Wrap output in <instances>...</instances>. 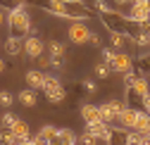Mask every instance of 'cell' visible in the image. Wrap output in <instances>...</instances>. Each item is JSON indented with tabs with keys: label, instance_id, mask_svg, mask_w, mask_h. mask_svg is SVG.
I'll use <instances>...</instances> for the list:
<instances>
[{
	"label": "cell",
	"instance_id": "obj_1",
	"mask_svg": "<svg viewBox=\"0 0 150 145\" xmlns=\"http://www.w3.org/2000/svg\"><path fill=\"white\" fill-rule=\"evenodd\" d=\"M48 12L57 17H69V19H76V22H83L91 17V10L83 7L81 3H62V0H52L48 5Z\"/></svg>",
	"mask_w": 150,
	"mask_h": 145
},
{
	"label": "cell",
	"instance_id": "obj_2",
	"mask_svg": "<svg viewBox=\"0 0 150 145\" xmlns=\"http://www.w3.org/2000/svg\"><path fill=\"white\" fill-rule=\"evenodd\" d=\"M7 26L14 31V33H29L31 31V17L29 12L22 7V5H17L7 12Z\"/></svg>",
	"mask_w": 150,
	"mask_h": 145
},
{
	"label": "cell",
	"instance_id": "obj_3",
	"mask_svg": "<svg viewBox=\"0 0 150 145\" xmlns=\"http://www.w3.org/2000/svg\"><path fill=\"white\" fill-rule=\"evenodd\" d=\"M129 17L136 24H150V0H134Z\"/></svg>",
	"mask_w": 150,
	"mask_h": 145
},
{
	"label": "cell",
	"instance_id": "obj_4",
	"mask_svg": "<svg viewBox=\"0 0 150 145\" xmlns=\"http://www.w3.org/2000/svg\"><path fill=\"white\" fill-rule=\"evenodd\" d=\"M100 110H103V119H105V124H110V121H119L122 114L126 112V107H124L119 100H107V102L100 105Z\"/></svg>",
	"mask_w": 150,
	"mask_h": 145
},
{
	"label": "cell",
	"instance_id": "obj_5",
	"mask_svg": "<svg viewBox=\"0 0 150 145\" xmlns=\"http://www.w3.org/2000/svg\"><path fill=\"white\" fill-rule=\"evenodd\" d=\"M43 93H45V98L50 100V102H62L64 100V88H62V83H60V79H55V76H48V81H45V88H43Z\"/></svg>",
	"mask_w": 150,
	"mask_h": 145
},
{
	"label": "cell",
	"instance_id": "obj_6",
	"mask_svg": "<svg viewBox=\"0 0 150 145\" xmlns=\"http://www.w3.org/2000/svg\"><path fill=\"white\" fill-rule=\"evenodd\" d=\"M67 33H69V43H74V45H83L91 41V31L83 22H74Z\"/></svg>",
	"mask_w": 150,
	"mask_h": 145
},
{
	"label": "cell",
	"instance_id": "obj_7",
	"mask_svg": "<svg viewBox=\"0 0 150 145\" xmlns=\"http://www.w3.org/2000/svg\"><path fill=\"white\" fill-rule=\"evenodd\" d=\"M48 50V45L41 41V38H33V36H26V41H24V52H26V57H43V52Z\"/></svg>",
	"mask_w": 150,
	"mask_h": 145
},
{
	"label": "cell",
	"instance_id": "obj_8",
	"mask_svg": "<svg viewBox=\"0 0 150 145\" xmlns=\"http://www.w3.org/2000/svg\"><path fill=\"white\" fill-rule=\"evenodd\" d=\"M45 81H48V74H43V71H38V69H29V71H26V83H29V88L43 90V88H45Z\"/></svg>",
	"mask_w": 150,
	"mask_h": 145
},
{
	"label": "cell",
	"instance_id": "obj_9",
	"mask_svg": "<svg viewBox=\"0 0 150 145\" xmlns=\"http://www.w3.org/2000/svg\"><path fill=\"white\" fill-rule=\"evenodd\" d=\"M81 117H83L86 124L105 121V119H103V110H100V105H83V107H81Z\"/></svg>",
	"mask_w": 150,
	"mask_h": 145
},
{
	"label": "cell",
	"instance_id": "obj_10",
	"mask_svg": "<svg viewBox=\"0 0 150 145\" xmlns=\"http://www.w3.org/2000/svg\"><path fill=\"white\" fill-rule=\"evenodd\" d=\"M14 136H17V140H19V145H26L29 140H31V133H29V126H26V121H22V119H17L14 121V126L10 129Z\"/></svg>",
	"mask_w": 150,
	"mask_h": 145
},
{
	"label": "cell",
	"instance_id": "obj_11",
	"mask_svg": "<svg viewBox=\"0 0 150 145\" xmlns=\"http://www.w3.org/2000/svg\"><path fill=\"white\" fill-rule=\"evenodd\" d=\"M110 67H112V71H119V74H129V71H131V57H129V55H124V52H117L115 62H112Z\"/></svg>",
	"mask_w": 150,
	"mask_h": 145
},
{
	"label": "cell",
	"instance_id": "obj_12",
	"mask_svg": "<svg viewBox=\"0 0 150 145\" xmlns=\"http://www.w3.org/2000/svg\"><path fill=\"white\" fill-rule=\"evenodd\" d=\"M5 52H7V55H19V52H24V41L19 38V36H10V38H5Z\"/></svg>",
	"mask_w": 150,
	"mask_h": 145
},
{
	"label": "cell",
	"instance_id": "obj_13",
	"mask_svg": "<svg viewBox=\"0 0 150 145\" xmlns=\"http://www.w3.org/2000/svg\"><path fill=\"white\" fill-rule=\"evenodd\" d=\"M138 110H131V107H126V112L122 114V119H119V126H124V129H131L134 131L136 129V121H138Z\"/></svg>",
	"mask_w": 150,
	"mask_h": 145
},
{
	"label": "cell",
	"instance_id": "obj_14",
	"mask_svg": "<svg viewBox=\"0 0 150 145\" xmlns=\"http://www.w3.org/2000/svg\"><path fill=\"white\" fill-rule=\"evenodd\" d=\"M134 131H138V133H143V136L150 133V114H148L145 110L138 114V121H136V129H134Z\"/></svg>",
	"mask_w": 150,
	"mask_h": 145
},
{
	"label": "cell",
	"instance_id": "obj_15",
	"mask_svg": "<svg viewBox=\"0 0 150 145\" xmlns=\"http://www.w3.org/2000/svg\"><path fill=\"white\" fill-rule=\"evenodd\" d=\"M48 55L50 57H67V48L60 41H50L48 43Z\"/></svg>",
	"mask_w": 150,
	"mask_h": 145
},
{
	"label": "cell",
	"instance_id": "obj_16",
	"mask_svg": "<svg viewBox=\"0 0 150 145\" xmlns=\"http://www.w3.org/2000/svg\"><path fill=\"white\" fill-rule=\"evenodd\" d=\"M19 102H22L24 107H33V105H36V90H33V88H24L22 93H19Z\"/></svg>",
	"mask_w": 150,
	"mask_h": 145
},
{
	"label": "cell",
	"instance_id": "obj_17",
	"mask_svg": "<svg viewBox=\"0 0 150 145\" xmlns=\"http://www.w3.org/2000/svg\"><path fill=\"white\" fill-rule=\"evenodd\" d=\"M131 90H134V93H136L138 98H145V95L150 93V86H148V81H145L143 76H138V79H136V83H134V88H131Z\"/></svg>",
	"mask_w": 150,
	"mask_h": 145
},
{
	"label": "cell",
	"instance_id": "obj_18",
	"mask_svg": "<svg viewBox=\"0 0 150 145\" xmlns=\"http://www.w3.org/2000/svg\"><path fill=\"white\" fill-rule=\"evenodd\" d=\"M57 133H60V129H55V126H50V124H48V126H43V129L38 131V136H43L45 140H52Z\"/></svg>",
	"mask_w": 150,
	"mask_h": 145
},
{
	"label": "cell",
	"instance_id": "obj_19",
	"mask_svg": "<svg viewBox=\"0 0 150 145\" xmlns=\"http://www.w3.org/2000/svg\"><path fill=\"white\" fill-rule=\"evenodd\" d=\"M110 71H112L110 64H105V62L96 64V76H98V79H107V76H110Z\"/></svg>",
	"mask_w": 150,
	"mask_h": 145
},
{
	"label": "cell",
	"instance_id": "obj_20",
	"mask_svg": "<svg viewBox=\"0 0 150 145\" xmlns=\"http://www.w3.org/2000/svg\"><path fill=\"white\" fill-rule=\"evenodd\" d=\"M126 38H129V36H124L119 31H112V45H115V48H124L126 45Z\"/></svg>",
	"mask_w": 150,
	"mask_h": 145
},
{
	"label": "cell",
	"instance_id": "obj_21",
	"mask_svg": "<svg viewBox=\"0 0 150 145\" xmlns=\"http://www.w3.org/2000/svg\"><path fill=\"white\" fill-rule=\"evenodd\" d=\"M17 119H19L17 114H12V112H5V114H3V129H12Z\"/></svg>",
	"mask_w": 150,
	"mask_h": 145
},
{
	"label": "cell",
	"instance_id": "obj_22",
	"mask_svg": "<svg viewBox=\"0 0 150 145\" xmlns=\"http://www.w3.org/2000/svg\"><path fill=\"white\" fill-rule=\"evenodd\" d=\"M79 143H81V145H98V138H96V136H91L88 131H83L81 138H79Z\"/></svg>",
	"mask_w": 150,
	"mask_h": 145
},
{
	"label": "cell",
	"instance_id": "obj_23",
	"mask_svg": "<svg viewBox=\"0 0 150 145\" xmlns=\"http://www.w3.org/2000/svg\"><path fill=\"white\" fill-rule=\"evenodd\" d=\"M115 57H117V52H115V50L103 48V62H105V64H112V62H115Z\"/></svg>",
	"mask_w": 150,
	"mask_h": 145
},
{
	"label": "cell",
	"instance_id": "obj_24",
	"mask_svg": "<svg viewBox=\"0 0 150 145\" xmlns=\"http://www.w3.org/2000/svg\"><path fill=\"white\" fill-rule=\"evenodd\" d=\"M136 74H134V71H129V74H124V86L126 88H134V83H136Z\"/></svg>",
	"mask_w": 150,
	"mask_h": 145
},
{
	"label": "cell",
	"instance_id": "obj_25",
	"mask_svg": "<svg viewBox=\"0 0 150 145\" xmlns=\"http://www.w3.org/2000/svg\"><path fill=\"white\" fill-rule=\"evenodd\" d=\"M0 105H3V107H10V105H12V95H10V90H3V93H0Z\"/></svg>",
	"mask_w": 150,
	"mask_h": 145
},
{
	"label": "cell",
	"instance_id": "obj_26",
	"mask_svg": "<svg viewBox=\"0 0 150 145\" xmlns=\"http://www.w3.org/2000/svg\"><path fill=\"white\" fill-rule=\"evenodd\" d=\"M83 90H86V93H96V90H98V83L91 81V79H86V81H83Z\"/></svg>",
	"mask_w": 150,
	"mask_h": 145
},
{
	"label": "cell",
	"instance_id": "obj_27",
	"mask_svg": "<svg viewBox=\"0 0 150 145\" xmlns=\"http://www.w3.org/2000/svg\"><path fill=\"white\" fill-rule=\"evenodd\" d=\"M93 5H96V7H98V10L103 12V14H110V12H112V10H110V5L105 3V0H96V3H93Z\"/></svg>",
	"mask_w": 150,
	"mask_h": 145
},
{
	"label": "cell",
	"instance_id": "obj_28",
	"mask_svg": "<svg viewBox=\"0 0 150 145\" xmlns=\"http://www.w3.org/2000/svg\"><path fill=\"white\" fill-rule=\"evenodd\" d=\"M50 67L52 69H62L64 67V57H50Z\"/></svg>",
	"mask_w": 150,
	"mask_h": 145
},
{
	"label": "cell",
	"instance_id": "obj_29",
	"mask_svg": "<svg viewBox=\"0 0 150 145\" xmlns=\"http://www.w3.org/2000/svg\"><path fill=\"white\" fill-rule=\"evenodd\" d=\"M29 145H50V140H45L43 136H33V138L29 140Z\"/></svg>",
	"mask_w": 150,
	"mask_h": 145
},
{
	"label": "cell",
	"instance_id": "obj_30",
	"mask_svg": "<svg viewBox=\"0 0 150 145\" xmlns=\"http://www.w3.org/2000/svg\"><path fill=\"white\" fill-rule=\"evenodd\" d=\"M88 43L98 48V45H103V38H100V36H98V33H91V41H88Z\"/></svg>",
	"mask_w": 150,
	"mask_h": 145
},
{
	"label": "cell",
	"instance_id": "obj_31",
	"mask_svg": "<svg viewBox=\"0 0 150 145\" xmlns=\"http://www.w3.org/2000/svg\"><path fill=\"white\" fill-rule=\"evenodd\" d=\"M141 102H143V107H145V112L150 114V93H148L145 98H141Z\"/></svg>",
	"mask_w": 150,
	"mask_h": 145
},
{
	"label": "cell",
	"instance_id": "obj_32",
	"mask_svg": "<svg viewBox=\"0 0 150 145\" xmlns=\"http://www.w3.org/2000/svg\"><path fill=\"white\" fill-rule=\"evenodd\" d=\"M50 145H69V143H64V140H60V138H57V136H55V138H52V140H50Z\"/></svg>",
	"mask_w": 150,
	"mask_h": 145
},
{
	"label": "cell",
	"instance_id": "obj_33",
	"mask_svg": "<svg viewBox=\"0 0 150 145\" xmlns=\"http://www.w3.org/2000/svg\"><path fill=\"white\" fill-rule=\"evenodd\" d=\"M115 3H117V5H124V3H126V0H115Z\"/></svg>",
	"mask_w": 150,
	"mask_h": 145
},
{
	"label": "cell",
	"instance_id": "obj_34",
	"mask_svg": "<svg viewBox=\"0 0 150 145\" xmlns=\"http://www.w3.org/2000/svg\"><path fill=\"white\" fill-rule=\"evenodd\" d=\"M62 3H79V0H62Z\"/></svg>",
	"mask_w": 150,
	"mask_h": 145
},
{
	"label": "cell",
	"instance_id": "obj_35",
	"mask_svg": "<svg viewBox=\"0 0 150 145\" xmlns=\"http://www.w3.org/2000/svg\"><path fill=\"white\" fill-rule=\"evenodd\" d=\"M19 3H24V0H19Z\"/></svg>",
	"mask_w": 150,
	"mask_h": 145
},
{
	"label": "cell",
	"instance_id": "obj_36",
	"mask_svg": "<svg viewBox=\"0 0 150 145\" xmlns=\"http://www.w3.org/2000/svg\"><path fill=\"white\" fill-rule=\"evenodd\" d=\"M131 3H134V0H131Z\"/></svg>",
	"mask_w": 150,
	"mask_h": 145
},
{
	"label": "cell",
	"instance_id": "obj_37",
	"mask_svg": "<svg viewBox=\"0 0 150 145\" xmlns=\"http://www.w3.org/2000/svg\"><path fill=\"white\" fill-rule=\"evenodd\" d=\"M50 3H52V0H50Z\"/></svg>",
	"mask_w": 150,
	"mask_h": 145
},
{
	"label": "cell",
	"instance_id": "obj_38",
	"mask_svg": "<svg viewBox=\"0 0 150 145\" xmlns=\"http://www.w3.org/2000/svg\"><path fill=\"white\" fill-rule=\"evenodd\" d=\"M26 145H29V143H26Z\"/></svg>",
	"mask_w": 150,
	"mask_h": 145
}]
</instances>
